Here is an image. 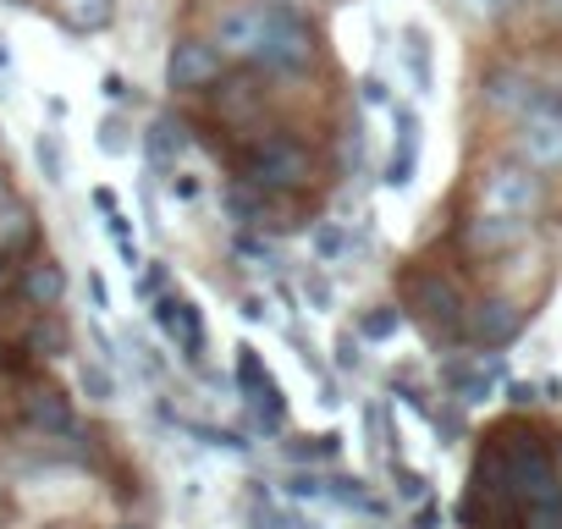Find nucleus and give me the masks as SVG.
Instances as JSON below:
<instances>
[{
  "label": "nucleus",
  "instance_id": "obj_1",
  "mask_svg": "<svg viewBox=\"0 0 562 529\" xmlns=\"http://www.w3.org/2000/svg\"><path fill=\"white\" fill-rule=\"evenodd\" d=\"M237 177L270 199H288L315 182V149L299 133H254L237 155Z\"/></svg>",
  "mask_w": 562,
  "mask_h": 529
},
{
  "label": "nucleus",
  "instance_id": "obj_2",
  "mask_svg": "<svg viewBox=\"0 0 562 529\" xmlns=\"http://www.w3.org/2000/svg\"><path fill=\"white\" fill-rule=\"evenodd\" d=\"M321 56H326V40L299 0H265V56H259V67L276 72V78H299V72H315Z\"/></svg>",
  "mask_w": 562,
  "mask_h": 529
},
{
  "label": "nucleus",
  "instance_id": "obj_3",
  "mask_svg": "<svg viewBox=\"0 0 562 529\" xmlns=\"http://www.w3.org/2000/svg\"><path fill=\"white\" fill-rule=\"evenodd\" d=\"M397 293H403V315H414L430 342H463L469 293L458 288V277H447V271H403Z\"/></svg>",
  "mask_w": 562,
  "mask_h": 529
},
{
  "label": "nucleus",
  "instance_id": "obj_4",
  "mask_svg": "<svg viewBox=\"0 0 562 529\" xmlns=\"http://www.w3.org/2000/svg\"><path fill=\"white\" fill-rule=\"evenodd\" d=\"M474 210L485 215H507V221H524L535 226V215L546 210V177L529 166V160H491L480 171V188H474Z\"/></svg>",
  "mask_w": 562,
  "mask_h": 529
},
{
  "label": "nucleus",
  "instance_id": "obj_5",
  "mask_svg": "<svg viewBox=\"0 0 562 529\" xmlns=\"http://www.w3.org/2000/svg\"><path fill=\"white\" fill-rule=\"evenodd\" d=\"M226 72H232V67H226V56L215 50L210 34H177L171 50H166V89H171L177 100L210 94Z\"/></svg>",
  "mask_w": 562,
  "mask_h": 529
},
{
  "label": "nucleus",
  "instance_id": "obj_6",
  "mask_svg": "<svg viewBox=\"0 0 562 529\" xmlns=\"http://www.w3.org/2000/svg\"><path fill=\"white\" fill-rule=\"evenodd\" d=\"M513 127H518V133H513L518 160H529L540 177H546V171H562V100H557V94H540Z\"/></svg>",
  "mask_w": 562,
  "mask_h": 529
},
{
  "label": "nucleus",
  "instance_id": "obj_7",
  "mask_svg": "<svg viewBox=\"0 0 562 529\" xmlns=\"http://www.w3.org/2000/svg\"><path fill=\"white\" fill-rule=\"evenodd\" d=\"M210 40L226 56V67H259V56H265V0H232L215 18Z\"/></svg>",
  "mask_w": 562,
  "mask_h": 529
},
{
  "label": "nucleus",
  "instance_id": "obj_8",
  "mask_svg": "<svg viewBox=\"0 0 562 529\" xmlns=\"http://www.w3.org/2000/svg\"><path fill=\"white\" fill-rule=\"evenodd\" d=\"M524 326H529V309H524L518 299H502V293H491V299H469L463 342H469V348H480V353H496V348L518 342V337H524Z\"/></svg>",
  "mask_w": 562,
  "mask_h": 529
},
{
  "label": "nucleus",
  "instance_id": "obj_9",
  "mask_svg": "<svg viewBox=\"0 0 562 529\" xmlns=\"http://www.w3.org/2000/svg\"><path fill=\"white\" fill-rule=\"evenodd\" d=\"M155 326H160V337H166L193 370L204 364L210 337H204V315H199L193 299H182V293H160V299H155Z\"/></svg>",
  "mask_w": 562,
  "mask_h": 529
},
{
  "label": "nucleus",
  "instance_id": "obj_10",
  "mask_svg": "<svg viewBox=\"0 0 562 529\" xmlns=\"http://www.w3.org/2000/svg\"><path fill=\"white\" fill-rule=\"evenodd\" d=\"M540 94H546V89H540L524 67H507V61H502V67H491V72L480 78V105H485L491 116H507V122H518Z\"/></svg>",
  "mask_w": 562,
  "mask_h": 529
},
{
  "label": "nucleus",
  "instance_id": "obj_11",
  "mask_svg": "<svg viewBox=\"0 0 562 529\" xmlns=\"http://www.w3.org/2000/svg\"><path fill=\"white\" fill-rule=\"evenodd\" d=\"M496 381H502V359H496V353H491V359H485V353L441 359V386H447V397H452V403H463V408L485 403Z\"/></svg>",
  "mask_w": 562,
  "mask_h": 529
},
{
  "label": "nucleus",
  "instance_id": "obj_12",
  "mask_svg": "<svg viewBox=\"0 0 562 529\" xmlns=\"http://www.w3.org/2000/svg\"><path fill=\"white\" fill-rule=\"evenodd\" d=\"M419 149H425V122L414 105H392V155H386V188H408L419 171Z\"/></svg>",
  "mask_w": 562,
  "mask_h": 529
},
{
  "label": "nucleus",
  "instance_id": "obj_13",
  "mask_svg": "<svg viewBox=\"0 0 562 529\" xmlns=\"http://www.w3.org/2000/svg\"><path fill=\"white\" fill-rule=\"evenodd\" d=\"M138 144H144L149 171H155V177H171V171L182 166L188 144H193V127H188V116H177V111H155V122H149V133H144Z\"/></svg>",
  "mask_w": 562,
  "mask_h": 529
},
{
  "label": "nucleus",
  "instance_id": "obj_14",
  "mask_svg": "<svg viewBox=\"0 0 562 529\" xmlns=\"http://www.w3.org/2000/svg\"><path fill=\"white\" fill-rule=\"evenodd\" d=\"M210 94H215V116H221V127H232V133H243V138H254V133H259L265 89H254L248 78H221Z\"/></svg>",
  "mask_w": 562,
  "mask_h": 529
},
{
  "label": "nucleus",
  "instance_id": "obj_15",
  "mask_svg": "<svg viewBox=\"0 0 562 529\" xmlns=\"http://www.w3.org/2000/svg\"><path fill=\"white\" fill-rule=\"evenodd\" d=\"M18 293L29 299V309H61L67 299V271L56 254H34L23 271H18Z\"/></svg>",
  "mask_w": 562,
  "mask_h": 529
},
{
  "label": "nucleus",
  "instance_id": "obj_16",
  "mask_svg": "<svg viewBox=\"0 0 562 529\" xmlns=\"http://www.w3.org/2000/svg\"><path fill=\"white\" fill-rule=\"evenodd\" d=\"M23 414H29V425H34L45 441L78 430V408H72V397H67L61 386H34V392L23 397Z\"/></svg>",
  "mask_w": 562,
  "mask_h": 529
},
{
  "label": "nucleus",
  "instance_id": "obj_17",
  "mask_svg": "<svg viewBox=\"0 0 562 529\" xmlns=\"http://www.w3.org/2000/svg\"><path fill=\"white\" fill-rule=\"evenodd\" d=\"M524 237H529V226H524V221H507V215L474 210V215L463 221V248H469V254H507V248H518Z\"/></svg>",
  "mask_w": 562,
  "mask_h": 529
},
{
  "label": "nucleus",
  "instance_id": "obj_18",
  "mask_svg": "<svg viewBox=\"0 0 562 529\" xmlns=\"http://www.w3.org/2000/svg\"><path fill=\"white\" fill-rule=\"evenodd\" d=\"M45 12L72 34V40H94L116 23V0H45Z\"/></svg>",
  "mask_w": 562,
  "mask_h": 529
},
{
  "label": "nucleus",
  "instance_id": "obj_19",
  "mask_svg": "<svg viewBox=\"0 0 562 529\" xmlns=\"http://www.w3.org/2000/svg\"><path fill=\"white\" fill-rule=\"evenodd\" d=\"M397 56H403V67H408L414 94H436V50H430V34H425L419 23H408V29H403Z\"/></svg>",
  "mask_w": 562,
  "mask_h": 529
},
{
  "label": "nucleus",
  "instance_id": "obj_20",
  "mask_svg": "<svg viewBox=\"0 0 562 529\" xmlns=\"http://www.w3.org/2000/svg\"><path fill=\"white\" fill-rule=\"evenodd\" d=\"M226 210H232V221H237L243 232H265V226H276V221H270V193H259V188L243 182V177L226 188Z\"/></svg>",
  "mask_w": 562,
  "mask_h": 529
},
{
  "label": "nucleus",
  "instance_id": "obj_21",
  "mask_svg": "<svg viewBox=\"0 0 562 529\" xmlns=\"http://www.w3.org/2000/svg\"><path fill=\"white\" fill-rule=\"evenodd\" d=\"M353 226L348 221H315L310 226V259L315 264H342V259H353Z\"/></svg>",
  "mask_w": 562,
  "mask_h": 529
},
{
  "label": "nucleus",
  "instance_id": "obj_22",
  "mask_svg": "<svg viewBox=\"0 0 562 529\" xmlns=\"http://www.w3.org/2000/svg\"><path fill=\"white\" fill-rule=\"evenodd\" d=\"M248 408H254V425H259L265 436H281V430H288V397H281L276 375H265V381L248 392Z\"/></svg>",
  "mask_w": 562,
  "mask_h": 529
},
{
  "label": "nucleus",
  "instance_id": "obj_23",
  "mask_svg": "<svg viewBox=\"0 0 562 529\" xmlns=\"http://www.w3.org/2000/svg\"><path fill=\"white\" fill-rule=\"evenodd\" d=\"M34 160H40V171H45V182H50V188H61V182H67V144H61V133H56V127H45V133L34 138Z\"/></svg>",
  "mask_w": 562,
  "mask_h": 529
},
{
  "label": "nucleus",
  "instance_id": "obj_24",
  "mask_svg": "<svg viewBox=\"0 0 562 529\" xmlns=\"http://www.w3.org/2000/svg\"><path fill=\"white\" fill-rule=\"evenodd\" d=\"M403 320H408V315H403L397 304H375V309H364V315H359V326H353V331H359L364 342H392V337L403 331Z\"/></svg>",
  "mask_w": 562,
  "mask_h": 529
},
{
  "label": "nucleus",
  "instance_id": "obj_25",
  "mask_svg": "<svg viewBox=\"0 0 562 529\" xmlns=\"http://www.w3.org/2000/svg\"><path fill=\"white\" fill-rule=\"evenodd\" d=\"M78 386L89 403H116V375H111V359H83L78 364Z\"/></svg>",
  "mask_w": 562,
  "mask_h": 529
},
{
  "label": "nucleus",
  "instance_id": "obj_26",
  "mask_svg": "<svg viewBox=\"0 0 562 529\" xmlns=\"http://www.w3.org/2000/svg\"><path fill=\"white\" fill-rule=\"evenodd\" d=\"M337 452H342V430H321V436L288 441V458L293 463H321V458H337Z\"/></svg>",
  "mask_w": 562,
  "mask_h": 529
},
{
  "label": "nucleus",
  "instance_id": "obj_27",
  "mask_svg": "<svg viewBox=\"0 0 562 529\" xmlns=\"http://www.w3.org/2000/svg\"><path fill=\"white\" fill-rule=\"evenodd\" d=\"M105 232H111V243H116V254H122V264L138 277V264H144V248H138V237H133V226H127V215L122 210H111L105 215Z\"/></svg>",
  "mask_w": 562,
  "mask_h": 529
},
{
  "label": "nucleus",
  "instance_id": "obj_28",
  "mask_svg": "<svg viewBox=\"0 0 562 529\" xmlns=\"http://www.w3.org/2000/svg\"><path fill=\"white\" fill-rule=\"evenodd\" d=\"M100 155H111V160H122V155H133V122L127 116H105L100 122Z\"/></svg>",
  "mask_w": 562,
  "mask_h": 529
},
{
  "label": "nucleus",
  "instance_id": "obj_29",
  "mask_svg": "<svg viewBox=\"0 0 562 529\" xmlns=\"http://www.w3.org/2000/svg\"><path fill=\"white\" fill-rule=\"evenodd\" d=\"M182 430H188V436H199L204 447H221V452H248V441H243L237 430H221V425H193V419H182Z\"/></svg>",
  "mask_w": 562,
  "mask_h": 529
},
{
  "label": "nucleus",
  "instance_id": "obj_30",
  "mask_svg": "<svg viewBox=\"0 0 562 529\" xmlns=\"http://www.w3.org/2000/svg\"><path fill=\"white\" fill-rule=\"evenodd\" d=\"M392 485H397L403 502H425V496H430V480H425L419 469H408L403 458H392Z\"/></svg>",
  "mask_w": 562,
  "mask_h": 529
},
{
  "label": "nucleus",
  "instance_id": "obj_31",
  "mask_svg": "<svg viewBox=\"0 0 562 529\" xmlns=\"http://www.w3.org/2000/svg\"><path fill=\"white\" fill-rule=\"evenodd\" d=\"M304 299H310L315 315L331 309V277H326V264H315V259H310V271H304Z\"/></svg>",
  "mask_w": 562,
  "mask_h": 529
},
{
  "label": "nucleus",
  "instance_id": "obj_32",
  "mask_svg": "<svg viewBox=\"0 0 562 529\" xmlns=\"http://www.w3.org/2000/svg\"><path fill=\"white\" fill-rule=\"evenodd\" d=\"M518 513H524V529H562V496L529 502V507H518Z\"/></svg>",
  "mask_w": 562,
  "mask_h": 529
},
{
  "label": "nucleus",
  "instance_id": "obj_33",
  "mask_svg": "<svg viewBox=\"0 0 562 529\" xmlns=\"http://www.w3.org/2000/svg\"><path fill=\"white\" fill-rule=\"evenodd\" d=\"M254 529H293V513H276L270 491H254V507H248Z\"/></svg>",
  "mask_w": 562,
  "mask_h": 529
},
{
  "label": "nucleus",
  "instance_id": "obj_34",
  "mask_svg": "<svg viewBox=\"0 0 562 529\" xmlns=\"http://www.w3.org/2000/svg\"><path fill=\"white\" fill-rule=\"evenodd\" d=\"M265 375H270V370H265V359H259V353L243 342V348H237V386H243V397H248V392H254Z\"/></svg>",
  "mask_w": 562,
  "mask_h": 529
},
{
  "label": "nucleus",
  "instance_id": "obj_35",
  "mask_svg": "<svg viewBox=\"0 0 562 529\" xmlns=\"http://www.w3.org/2000/svg\"><path fill=\"white\" fill-rule=\"evenodd\" d=\"M288 496H293V502H321V496H326V480H321L315 469H293V474H288Z\"/></svg>",
  "mask_w": 562,
  "mask_h": 529
},
{
  "label": "nucleus",
  "instance_id": "obj_36",
  "mask_svg": "<svg viewBox=\"0 0 562 529\" xmlns=\"http://www.w3.org/2000/svg\"><path fill=\"white\" fill-rule=\"evenodd\" d=\"M364 364V337L348 326V331H337V370H359Z\"/></svg>",
  "mask_w": 562,
  "mask_h": 529
},
{
  "label": "nucleus",
  "instance_id": "obj_37",
  "mask_svg": "<svg viewBox=\"0 0 562 529\" xmlns=\"http://www.w3.org/2000/svg\"><path fill=\"white\" fill-rule=\"evenodd\" d=\"M458 7L469 12V18H480V23H496V18H507L518 0H458Z\"/></svg>",
  "mask_w": 562,
  "mask_h": 529
},
{
  "label": "nucleus",
  "instance_id": "obj_38",
  "mask_svg": "<svg viewBox=\"0 0 562 529\" xmlns=\"http://www.w3.org/2000/svg\"><path fill=\"white\" fill-rule=\"evenodd\" d=\"M166 188H171V199H182V204H193V199H199V177H193V171H182V166L166 177Z\"/></svg>",
  "mask_w": 562,
  "mask_h": 529
},
{
  "label": "nucleus",
  "instance_id": "obj_39",
  "mask_svg": "<svg viewBox=\"0 0 562 529\" xmlns=\"http://www.w3.org/2000/svg\"><path fill=\"white\" fill-rule=\"evenodd\" d=\"M105 100H111V105H127V100H133V89H127L122 72H105Z\"/></svg>",
  "mask_w": 562,
  "mask_h": 529
},
{
  "label": "nucleus",
  "instance_id": "obj_40",
  "mask_svg": "<svg viewBox=\"0 0 562 529\" xmlns=\"http://www.w3.org/2000/svg\"><path fill=\"white\" fill-rule=\"evenodd\" d=\"M89 304H94L100 315L111 309V288H105V277H100V271H89Z\"/></svg>",
  "mask_w": 562,
  "mask_h": 529
},
{
  "label": "nucleus",
  "instance_id": "obj_41",
  "mask_svg": "<svg viewBox=\"0 0 562 529\" xmlns=\"http://www.w3.org/2000/svg\"><path fill=\"white\" fill-rule=\"evenodd\" d=\"M507 403L513 408H535V386L529 381H507Z\"/></svg>",
  "mask_w": 562,
  "mask_h": 529
},
{
  "label": "nucleus",
  "instance_id": "obj_42",
  "mask_svg": "<svg viewBox=\"0 0 562 529\" xmlns=\"http://www.w3.org/2000/svg\"><path fill=\"white\" fill-rule=\"evenodd\" d=\"M414 529H441V507H436L430 496L419 502V513H414Z\"/></svg>",
  "mask_w": 562,
  "mask_h": 529
},
{
  "label": "nucleus",
  "instance_id": "obj_43",
  "mask_svg": "<svg viewBox=\"0 0 562 529\" xmlns=\"http://www.w3.org/2000/svg\"><path fill=\"white\" fill-rule=\"evenodd\" d=\"M18 288V264H12V248H0V293Z\"/></svg>",
  "mask_w": 562,
  "mask_h": 529
},
{
  "label": "nucleus",
  "instance_id": "obj_44",
  "mask_svg": "<svg viewBox=\"0 0 562 529\" xmlns=\"http://www.w3.org/2000/svg\"><path fill=\"white\" fill-rule=\"evenodd\" d=\"M12 94V50H7V40H0V100Z\"/></svg>",
  "mask_w": 562,
  "mask_h": 529
},
{
  "label": "nucleus",
  "instance_id": "obj_45",
  "mask_svg": "<svg viewBox=\"0 0 562 529\" xmlns=\"http://www.w3.org/2000/svg\"><path fill=\"white\" fill-rule=\"evenodd\" d=\"M359 89H364V100H370V105H381V100H386V83H381L375 72H370V78H364Z\"/></svg>",
  "mask_w": 562,
  "mask_h": 529
},
{
  "label": "nucleus",
  "instance_id": "obj_46",
  "mask_svg": "<svg viewBox=\"0 0 562 529\" xmlns=\"http://www.w3.org/2000/svg\"><path fill=\"white\" fill-rule=\"evenodd\" d=\"M18 204V193H12V177H7V166H0V210H12Z\"/></svg>",
  "mask_w": 562,
  "mask_h": 529
},
{
  "label": "nucleus",
  "instance_id": "obj_47",
  "mask_svg": "<svg viewBox=\"0 0 562 529\" xmlns=\"http://www.w3.org/2000/svg\"><path fill=\"white\" fill-rule=\"evenodd\" d=\"M94 204H100V215H111V210H122V204H116V193H111V188H94Z\"/></svg>",
  "mask_w": 562,
  "mask_h": 529
},
{
  "label": "nucleus",
  "instance_id": "obj_48",
  "mask_svg": "<svg viewBox=\"0 0 562 529\" xmlns=\"http://www.w3.org/2000/svg\"><path fill=\"white\" fill-rule=\"evenodd\" d=\"M243 315H248V320H265L270 304H265V299H243Z\"/></svg>",
  "mask_w": 562,
  "mask_h": 529
},
{
  "label": "nucleus",
  "instance_id": "obj_49",
  "mask_svg": "<svg viewBox=\"0 0 562 529\" xmlns=\"http://www.w3.org/2000/svg\"><path fill=\"white\" fill-rule=\"evenodd\" d=\"M540 7H557V12H562V0H540Z\"/></svg>",
  "mask_w": 562,
  "mask_h": 529
},
{
  "label": "nucleus",
  "instance_id": "obj_50",
  "mask_svg": "<svg viewBox=\"0 0 562 529\" xmlns=\"http://www.w3.org/2000/svg\"><path fill=\"white\" fill-rule=\"evenodd\" d=\"M111 529H138V524H111Z\"/></svg>",
  "mask_w": 562,
  "mask_h": 529
}]
</instances>
